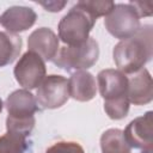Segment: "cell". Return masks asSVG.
Instances as JSON below:
<instances>
[{
    "label": "cell",
    "mask_w": 153,
    "mask_h": 153,
    "mask_svg": "<svg viewBox=\"0 0 153 153\" xmlns=\"http://www.w3.org/2000/svg\"><path fill=\"white\" fill-rule=\"evenodd\" d=\"M153 51V32L151 25H145L126 39H121L114 48L112 56L118 71L134 74L142 69L151 60Z\"/></svg>",
    "instance_id": "6da1fadb"
},
{
    "label": "cell",
    "mask_w": 153,
    "mask_h": 153,
    "mask_svg": "<svg viewBox=\"0 0 153 153\" xmlns=\"http://www.w3.org/2000/svg\"><path fill=\"white\" fill-rule=\"evenodd\" d=\"M5 106L8 114L6 118L7 131L26 137L35 127V114L39 110L33 94L24 88L17 90L7 97Z\"/></svg>",
    "instance_id": "7a4b0ae2"
},
{
    "label": "cell",
    "mask_w": 153,
    "mask_h": 153,
    "mask_svg": "<svg viewBox=\"0 0 153 153\" xmlns=\"http://www.w3.org/2000/svg\"><path fill=\"white\" fill-rule=\"evenodd\" d=\"M99 57L98 42L90 37L79 45H63L59 49L53 62L67 72L86 71L92 67Z\"/></svg>",
    "instance_id": "3957f363"
},
{
    "label": "cell",
    "mask_w": 153,
    "mask_h": 153,
    "mask_svg": "<svg viewBox=\"0 0 153 153\" xmlns=\"http://www.w3.org/2000/svg\"><path fill=\"white\" fill-rule=\"evenodd\" d=\"M96 20L94 17L76 4L60 20L57 37L66 45L82 44L90 38V32Z\"/></svg>",
    "instance_id": "277c9868"
},
{
    "label": "cell",
    "mask_w": 153,
    "mask_h": 153,
    "mask_svg": "<svg viewBox=\"0 0 153 153\" xmlns=\"http://www.w3.org/2000/svg\"><path fill=\"white\" fill-rule=\"evenodd\" d=\"M104 26L110 35L120 39L131 37L141 27L140 18L129 4H116L105 17Z\"/></svg>",
    "instance_id": "5b68a950"
},
{
    "label": "cell",
    "mask_w": 153,
    "mask_h": 153,
    "mask_svg": "<svg viewBox=\"0 0 153 153\" xmlns=\"http://www.w3.org/2000/svg\"><path fill=\"white\" fill-rule=\"evenodd\" d=\"M36 103L38 109H57L62 106L69 98L68 80L62 75H45L37 87Z\"/></svg>",
    "instance_id": "8992f818"
},
{
    "label": "cell",
    "mask_w": 153,
    "mask_h": 153,
    "mask_svg": "<svg viewBox=\"0 0 153 153\" xmlns=\"http://www.w3.org/2000/svg\"><path fill=\"white\" fill-rule=\"evenodd\" d=\"M44 60L32 51H26L18 60L14 67V78L24 90H32L38 87L45 78Z\"/></svg>",
    "instance_id": "52a82bcc"
},
{
    "label": "cell",
    "mask_w": 153,
    "mask_h": 153,
    "mask_svg": "<svg viewBox=\"0 0 153 153\" xmlns=\"http://www.w3.org/2000/svg\"><path fill=\"white\" fill-rule=\"evenodd\" d=\"M123 136L130 148L141 149V153H152L153 145V112L133 120L123 131Z\"/></svg>",
    "instance_id": "ba28073f"
},
{
    "label": "cell",
    "mask_w": 153,
    "mask_h": 153,
    "mask_svg": "<svg viewBox=\"0 0 153 153\" xmlns=\"http://www.w3.org/2000/svg\"><path fill=\"white\" fill-rule=\"evenodd\" d=\"M98 88L104 100L128 97V76L118 69H103L97 75Z\"/></svg>",
    "instance_id": "9c48e42d"
},
{
    "label": "cell",
    "mask_w": 153,
    "mask_h": 153,
    "mask_svg": "<svg viewBox=\"0 0 153 153\" xmlns=\"http://www.w3.org/2000/svg\"><path fill=\"white\" fill-rule=\"evenodd\" d=\"M27 48L29 51L37 54L44 61H50L54 60L60 49V41L51 29L39 27L29 36Z\"/></svg>",
    "instance_id": "30bf717a"
},
{
    "label": "cell",
    "mask_w": 153,
    "mask_h": 153,
    "mask_svg": "<svg viewBox=\"0 0 153 153\" xmlns=\"http://www.w3.org/2000/svg\"><path fill=\"white\" fill-rule=\"evenodd\" d=\"M127 96L129 103L134 105H145L153 99V81L146 68L137 71L128 78Z\"/></svg>",
    "instance_id": "8fae6325"
},
{
    "label": "cell",
    "mask_w": 153,
    "mask_h": 153,
    "mask_svg": "<svg viewBox=\"0 0 153 153\" xmlns=\"http://www.w3.org/2000/svg\"><path fill=\"white\" fill-rule=\"evenodd\" d=\"M37 19L36 12L26 6H12L8 7L0 16V24L10 33L23 32L30 29Z\"/></svg>",
    "instance_id": "7c38bea8"
},
{
    "label": "cell",
    "mask_w": 153,
    "mask_h": 153,
    "mask_svg": "<svg viewBox=\"0 0 153 153\" xmlns=\"http://www.w3.org/2000/svg\"><path fill=\"white\" fill-rule=\"evenodd\" d=\"M69 97L78 102H88L97 93L94 76L87 71H76L68 79Z\"/></svg>",
    "instance_id": "4fadbf2b"
},
{
    "label": "cell",
    "mask_w": 153,
    "mask_h": 153,
    "mask_svg": "<svg viewBox=\"0 0 153 153\" xmlns=\"http://www.w3.org/2000/svg\"><path fill=\"white\" fill-rule=\"evenodd\" d=\"M22 50V39L14 33L0 31V67L12 63Z\"/></svg>",
    "instance_id": "5bb4252c"
},
{
    "label": "cell",
    "mask_w": 153,
    "mask_h": 153,
    "mask_svg": "<svg viewBox=\"0 0 153 153\" xmlns=\"http://www.w3.org/2000/svg\"><path fill=\"white\" fill-rule=\"evenodd\" d=\"M102 153H131V148L127 143L123 131L117 128L105 130L100 136Z\"/></svg>",
    "instance_id": "9a60e30c"
},
{
    "label": "cell",
    "mask_w": 153,
    "mask_h": 153,
    "mask_svg": "<svg viewBox=\"0 0 153 153\" xmlns=\"http://www.w3.org/2000/svg\"><path fill=\"white\" fill-rule=\"evenodd\" d=\"M27 140L25 136L6 133L0 136V153H25Z\"/></svg>",
    "instance_id": "2e32d148"
},
{
    "label": "cell",
    "mask_w": 153,
    "mask_h": 153,
    "mask_svg": "<svg viewBox=\"0 0 153 153\" xmlns=\"http://www.w3.org/2000/svg\"><path fill=\"white\" fill-rule=\"evenodd\" d=\"M76 4L96 19L103 16L106 17L115 6V2L110 0H81Z\"/></svg>",
    "instance_id": "e0dca14e"
},
{
    "label": "cell",
    "mask_w": 153,
    "mask_h": 153,
    "mask_svg": "<svg viewBox=\"0 0 153 153\" xmlns=\"http://www.w3.org/2000/svg\"><path fill=\"white\" fill-rule=\"evenodd\" d=\"M129 104L128 97L104 100V111L111 120H122L128 115Z\"/></svg>",
    "instance_id": "ac0fdd59"
},
{
    "label": "cell",
    "mask_w": 153,
    "mask_h": 153,
    "mask_svg": "<svg viewBox=\"0 0 153 153\" xmlns=\"http://www.w3.org/2000/svg\"><path fill=\"white\" fill-rule=\"evenodd\" d=\"M45 153H85L84 148L74 141H59L51 145Z\"/></svg>",
    "instance_id": "d6986e66"
},
{
    "label": "cell",
    "mask_w": 153,
    "mask_h": 153,
    "mask_svg": "<svg viewBox=\"0 0 153 153\" xmlns=\"http://www.w3.org/2000/svg\"><path fill=\"white\" fill-rule=\"evenodd\" d=\"M129 5L135 10L139 18L149 17L153 13V1H130Z\"/></svg>",
    "instance_id": "ffe728a7"
},
{
    "label": "cell",
    "mask_w": 153,
    "mask_h": 153,
    "mask_svg": "<svg viewBox=\"0 0 153 153\" xmlns=\"http://www.w3.org/2000/svg\"><path fill=\"white\" fill-rule=\"evenodd\" d=\"M37 4H39L42 7H44L45 11L59 12L67 5V1H48V2H37Z\"/></svg>",
    "instance_id": "44dd1931"
},
{
    "label": "cell",
    "mask_w": 153,
    "mask_h": 153,
    "mask_svg": "<svg viewBox=\"0 0 153 153\" xmlns=\"http://www.w3.org/2000/svg\"><path fill=\"white\" fill-rule=\"evenodd\" d=\"M2 108H4V103H2V100H1V98H0V112L2 111Z\"/></svg>",
    "instance_id": "7402d4cb"
}]
</instances>
